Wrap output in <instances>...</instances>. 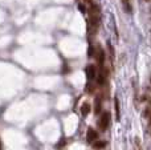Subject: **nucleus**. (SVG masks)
Masks as SVG:
<instances>
[{
    "label": "nucleus",
    "instance_id": "9b49d317",
    "mask_svg": "<svg viewBox=\"0 0 151 150\" xmlns=\"http://www.w3.org/2000/svg\"><path fill=\"white\" fill-rule=\"evenodd\" d=\"M115 109H117V120H119V102H118V98H115Z\"/></svg>",
    "mask_w": 151,
    "mask_h": 150
},
{
    "label": "nucleus",
    "instance_id": "f03ea898",
    "mask_svg": "<svg viewBox=\"0 0 151 150\" xmlns=\"http://www.w3.org/2000/svg\"><path fill=\"white\" fill-rule=\"evenodd\" d=\"M110 125V113L109 112H104L101 120H99V128L101 130H106Z\"/></svg>",
    "mask_w": 151,
    "mask_h": 150
},
{
    "label": "nucleus",
    "instance_id": "9d476101",
    "mask_svg": "<svg viewBox=\"0 0 151 150\" xmlns=\"http://www.w3.org/2000/svg\"><path fill=\"white\" fill-rule=\"evenodd\" d=\"M105 79H106V76L104 74V71H102L101 73H99V76H98V84H99V85L104 84V82H105Z\"/></svg>",
    "mask_w": 151,
    "mask_h": 150
},
{
    "label": "nucleus",
    "instance_id": "423d86ee",
    "mask_svg": "<svg viewBox=\"0 0 151 150\" xmlns=\"http://www.w3.org/2000/svg\"><path fill=\"white\" fill-rule=\"evenodd\" d=\"M89 112H90V104H88V102L82 104L81 105V114L82 116H88Z\"/></svg>",
    "mask_w": 151,
    "mask_h": 150
},
{
    "label": "nucleus",
    "instance_id": "1a4fd4ad",
    "mask_svg": "<svg viewBox=\"0 0 151 150\" xmlns=\"http://www.w3.org/2000/svg\"><path fill=\"white\" fill-rule=\"evenodd\" d=\"M105 146H106V142H105V141H96V142H94V145H93V148L102 149V148H105Z\"/></svg>",
    "mask_w": 151,
    "mask_h": 150
},
{
    "label": "nucleus",
    "instance_id": "f257e3e1",
    "mask_svg": "<svg viewBox=\"0 0 151 150\" xmlns=\"http://www.w3.org/2000/svg\"><path fill=\"white\" fill-rule=\"evenodd\" d=\"M88 15H89V31H90V33L93 32V35H96L99 27V17H101L99 7L97 4H94V3H91L90 7H89Z\"/></svg>",
    "mask_w": 151,
    "mask_h": 150
},
{
    "label": "nucleus",
    "instance_id": "f8f14e48",
    "mask_svg": "<svg viewBox=\"0 0 151 150\" xmlns=\"http://www.w3.org/2000/svg\"><path fill=\"white\" fill-rule=\"evenodd\" d=\"M86 3H89V4H91V0H85Z\"/></svg>",
    "mask_w": 151,
    "mask_h": 150
},
{
    "label": "nucleus",
    "instance_id": "6e6552de",
    "mask_svg": "<svg viewBox=\"0 0 151 150\" xmlns=\"http://www.w3.org/2000/svg\"><path fill=\"white\" fill-rule=\"evenodd\" d=\"M98 65L99 66H104V61H105V53L102 49H98Z\"/></svg>",
    "mask_w": 151,
    "mask_h": 150
},
{
    "label": "nucleus",
    "instance_id": "0eeeda50",
    "mask_svg": "<svg viewBox=\"0 0 151 150\" xmlns=\"http://www.w3.org/2000/svg\"><path fill=\"white\" fill-rule=\"evenodd\" d=\"M101 106H102L101 98L97 97V98H96V106H94V113H96V114H99V113H101Z\"/></svg>",
    "mask_w": 151,
    "mask_h": 150
},
{
    "label": "nucleus",
    "instance_id": "39448f33",
    "mask_svg": "<svg viewBox=\"0 0 151 150\" xmlns=\"http://www.w3.org/2000/svg\"><path fill=\"white\" fill-rule=\"evenodd\" d=\"M122 7H123V11L126 13H129V15L133 12V7L130 4V0H122Z\"/></svg>",
    "mask_w": 151,
    "mask_h": 150
},
{
    "label": "nucleus",
    "instance_id": "7ed1b4c3",
    "mask_svg": "<svg viewBox=\"0 0 151 150\" xmlns=\"http://www.w3.org/2000/svg\"><path fill=\"white\" fill-rule=\"evenodd\" d=\"M97 137H98V134H97V132L93 129V128H89L88 129V133H86V140H88V142H93V141L97 140Z\"/></svg>",
    "mask_w": 151,
    "mask_h": 150
},
{
    "label": "nucleus",
    "instance_id": "ddd939ff",
    "mask_svg": "<svg viewBox=\"0 0 151 150\" xmlns=\"http://www.w3.org/2000/svg\"><path fill=\"white\" fill-rule=\"evenodd\" d=\"M149 117H150V120H151V114H150V116H149Z\"/></svg>",
    "mask_w": 151,
    "mask_h": 150
},
{
    "label": "nucleus",
    "instance_id": "20e7f679",
    "mask_svg": "<svg viewBox=\"0 0 151 150\" xmlns=\"http://www.w3.org/2000/svg\"><path fill=\"white\" fill-rule=\"evenodd\" d=\"M86 77H88V80H93L96 77V66L94 65H88V68H86Z\"/></svg>",
    "mask_w": 151,
    "mask_h": 150
}]
</instances>
